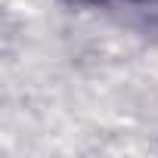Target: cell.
I'll list each match as a JSON object with an SVG mask.
<instances>
[{"label":"cell","mask_w":158,"mask_h":158,"mask_svg":"<svg viewBox=\"0 0 158 158\" xmlns=\"http://www.w3.org/2000/svg\"><path fill=\"white\" fill-rule=\"evenodd\" d=\"M127 3H149V0H127Z\"/></svg>","instance_id":"6da1fadb"}]
</instances>
